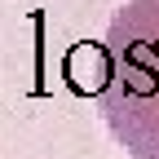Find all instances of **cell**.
Instances as JSON below:
<instances>
[]
</instances>
